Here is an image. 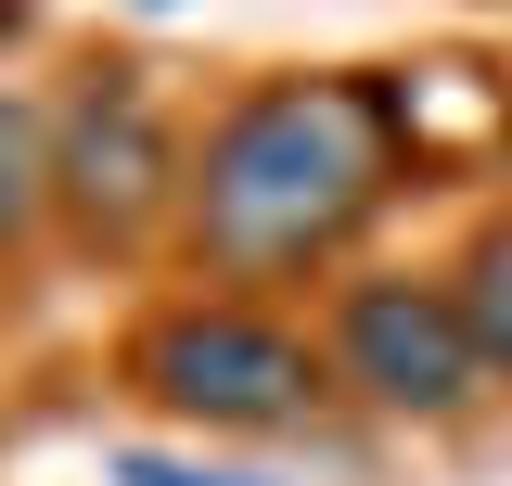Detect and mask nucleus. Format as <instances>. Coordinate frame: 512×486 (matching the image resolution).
<instances>
[{
  "label": "nucleus",
  "instance_id": "0eeeda50",
  "mask_svg": "<svg viewBox=\"0 0 512 486\" xmlns=\"http://www.w3.org/2000/svg\"><path fill=\"white\" fill-rule=\"evenodd\" d=\"M116 486H256V474H192V461H154V448H128Z\"/></svg>",
  "mask_w": 512,
  "mask_h": 486
},
{
  "label": "nucleus",
  "instance_id": "f257e3e1",
  "mask_svg": "<svg viewBox=\"0 0 512 486\" xmlns=\"http://www.w3.org/2000/svg\"><path fill=\"white\" fill-rule=\"evenodd\" d=\"M410 167L423 141H410L397 77H359V64L244 77L180 167V256L218 269V295L308 282L333 256H359V231L410 192Z\"/></svg>",
  "mask_w": 512,
  "mask_h": 486
},
{
  "label": "nucleus",
  "instance_id": "423d86ee",
  "mask_svg": "<svg viewBox=\"0 0 512 486\" xmlns=\"http://www.w3.org/2000/svg\"><path fill=\"white\" fill-rule=\"evenodd\" d=\"M448 295H461V320H474V346H487V384H512V205H500V218H487L474 243H461Z\"/></svg>",
  "mask_w": 512,
  "mask_h": 486
},
{
  "label": "nucleus",
  "instance_id": "7ed1b4c3",
  "mask_svg": "<svg viewBox=\"0 0 512 486\" xmlns=\"http://www.w3.org/2000/svg\"><path fill=\"white\" fill-rule=\"evenodd\" d=\"M180 167L192 141L167 128L141 64H77V90L52 103V218L103 256H141L154 231H180Z\"/></svg>",
  "mask_w": 512,
  "mask_h": 486
},
{
  "label": "nucleus",
  "instance_id": "f03ea898",
  "mask_svg": "<svg viewBox=\"0 0 512 486\" xmlns=\"http://www.w3.org/2000/svg\"><path fill=\"white\" fill-rule=\"evenodd\" d=\"M128 384L192 435H282L333 397V359L256 295H167L128 333Z\"/></svg>",
  "mask_w": 512,
  "mask_h": 486
},
{
  "label": "nucleus",
  "instance_id": "6e6552de",
  "mask_svg": "<svg viewBox=\"0 0 512 486\" xmlns=\"http://www.w3.org/2000/svg\"><path fill=\"white\" fill-rule=\"evenodd\" d=\"M13 39H26V0H0V52H13Z\"/></svg>",
  "mask_w": 512,
  "mask_h": 486
},
{
  "label": "nucleus",
  "instance_id": "39448f33",
  "mask_svg": "<svg viewBox=\"0 0 512 486\" xmlns=\"http://www.w3.org/2000/svg\"><path fill=\"white\" fill-rule=\"evenodd\" d=\"M52 231V103H26L0 77V256Z\"/></svg>",
  "mask_w": 512,
  "mask_h": 486
},
{
  "label": "nucleus",
  "instance_id": "20e7f679",
  "mask_svg": "<svg viewBox=\"0 0 512 486\" xmlns=\"http://www.w3.org/2000/svg\"><path fill=\"white\" fill-rule=\"evenodd\" d=\"M320 359H333L346 397H372L384 423H461L487 397V346H474L448 282H346Z\"/></svg>",
  "mask_w": 512,
  "mask_h": 486
}]
</instances>
